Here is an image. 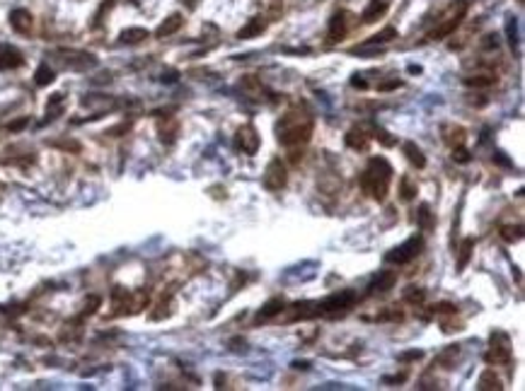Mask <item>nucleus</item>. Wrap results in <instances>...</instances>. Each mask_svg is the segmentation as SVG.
Wrapping results in <instances>:
<instances>
[{"instance_id": "1", "label": "nucleus", "mask_w": 525, "mask_h": 391, "mask_svg": "<svg viewBox=\"0 0 525 391\" xmlns=\"http://www.w3.org/2000/svg\"><path fill=\"white\" fill-rule=\"evenodd\" d=\"M313 128H315V118L310 116L307 109H295L286 111V116H281L278 121V143L286 147H293V145H300V143H307L310 136H313Z\"/></svg>"}, {"instance_id": "2", "label": "nucleus", "mask_w": 525, "mask_h": 391, "mask_svg": "<svg viewBox=\"0 0 525 391\" xmlns=\"http://www.w3.org/2000/svg\"><path fill=\"white\" fill-rule=\"evenodd\" d=\"M390 181H392V164L385 157H373L366 167V172L361 174V189L375 200H385L387 191H390Z\"/></svg>"}, {"instance_id": "3", "label": "nucleus", "mask_w": 525, "mask_h": 391, "mask_svg": "<svg viewBox=\"0 0 525 391\" xmlns=\"http://www.w3.org/2000/svg\"><path fill=\"white\" fill-rule=\"evenodd\" d=\"M148 304V295L140 292V295H131L124 288H114L111 290V307H114V314H136Z\"/></svg>"}, {"instance_id": "4", "label": "nucleus", "mask_w": 525, "mask_h": 391, "mask_svg": "<svg viewBox=\"0 0 525 391\" xmlns=\"http://www.w3.org/2000/svg\"><path fill=\"white\" fill-rule=\"evenodd\" d=\"M421 249H424V237L414 234V237H409L407 242H402L399 246H395L390 254H385V261L387 264H397V266L409 264V261H414L416 256L421 254Z\"/></svg>"}, {"instance_id": "5", "label": "nucleus", "mask_w": 525, "mask_h": 391, "mask_svg": "<svg viewBox=\"0 0 525 391\" xmlns=\"http://www.w3.org/2000/svg\"><path fill=\"white\" fill-rule=\"evenodd\" d=\"M487 364H508L511 362V338L506 331L491 333V348L484 353Z\"/></svg>"}, {"instance_id": "6", "label": "nucleus", "mask_w": 525, "mask_h": 391, "mask_svg": "<svg viewBox=\"0 0 525 391\" xmlns=\"http://www.w3.org/2000/svg\"><path fill=\"white\" fill-rule=\"evenodd\" d=\"M261 184H264L267 191H281V189H286L288 172H286V164L281 162L278 157H274V160L267 164L264 176H261Z\"/></svg>"}, {"instance_id": "7", "label": "nucleus", "mask_w": 525, "mask_h": 391, "mask_svg": "<svg viewBox=\"0 0 525 391\" xmlns=\"http://www.w3.org/2000/svg\"><path fill=\"white\" fill-rule=\"evenodd\" d=\"M58 61L70 68V70H90L97 65V58L87 51H75V48H61L58 51Z\"/></svg>"}, {"instance_id": "8", "label": "nucleus", "mask_w": 525, "mask_h": 391, "mask_svg": "<svg viewBox=\"0 0 525 391\" xmlns=\"http://www.w3.org/2000/svg\"><path fill=\"white\" fill-rule=\"evenodd\" d=\"M353 302H356V292L353 290L334 292V295H329L327 300L317 302V314H337V311L349 309Z\"/></svg>"}, {"instance_id": "9", "label": "nucleus", "mask_w": 525, "mask_h": 391, "mask_svg": "<svg viewBox=\"0 0 525 391\" xmlns=\"http://www.w3.org/2000/svg\"><path fill=\"white\" fill-rule=\"evenodd\" d=\"M235 145H237V150L240 152H245V155H257L259 145H261V138H259L257 128L252 126V123H245L242 128H237Z\"/></svg>"}, {"instance_id": "10", "label": "nucleus", "mask_w": 525, "mask_h": 391, "mask_svg": "<svg viewBox=\"0 0 525 391\" xmlns=\"http://www.w3.org/2000/svg\"><path fill=\"white\" fill-rule=\"evenodd\" d=\"M465 12H467V3L462 0V3H458V10H455V15H450V17L445 19V22H441V24H438V27H436L431 34H428V39H431V41H438V39L450 37L452 32L460 27V22H462V17H465Z\"/></svg>"}, {"instance_id": "11", "label": "nucleus", "mask_w": 525, "mask_h": 391, "mask_svg": "<svg viewBox=\"0 0 525 391\" xmlns=\"http://www.w3.org/2000/svg\"><path fill=\"white\" fill-rule=\"evenodd\" d=\"M19 65H25V56L15 46L0 44V70H15Z\"/></svg>"}, {"instance_id": "12", "label": "nucleus", "mask_w": 525, "mask_h": 391, "mask_svg": "<svg viewBox=\"0 0 525 391\" xmlns=\"http://www.w3.org/2000/svg\"><path fill=\"white\" fill-rule=\"evenodd\" d=\"M32 24H34V19H32V12L25 8H17L10 12V27L15 29L17 34H29L32 32Z\"/></svg>"}, {"instance_id": "13", "label": "nucleus", "mask_w": 525, "mask_h": 391, "mask_svg": "<svg viewBox=\"0 0 525 391\" xmlns=\"http://www.w3.org/2000/svg\"><path fill=\"white\" fill-rule=\"evenodd\" d=\"M349 12H337V15H334L332 19H329V34H327V37H329V41H341V37H344V34H346V32H349Z\"/></svg>"}, {"instance_id": "14", "label": "nucleus", "mask_w": 525, "mask_h": 391, "mask_svg": "<svg viewBox=\"0 0 525 391\" xmlns=\"http://www.w3.org/2000/svg\"><path fill=\"white\" fill-rule=\"evenodd\" d=\"M397 282V273L395 271H380L375 278H373V282L368 285L370 292H385V290H392V285Z\"/></svg>"}, {"instance_id": "15", "label": "nucleus", "mask_w": 525, "mask_h": 391, "mask_svg": "<svg viewBox=\"0 0 525 391\" xmlns=\"http://www.w3.org/2000/svg\"><path fill=\"white\" fill-rule=\"evenodd\" d=\"M385 12H387V3H385V0H370L368 8L363 10L361 19H363L366 24H370V22H375L378 17H383Z\"/></svg>"}, {"instance_id": "16", "label": "nucleus", "mask_w": 525, "mask_h": 391, "mask_svg": "<svg viewBox=\"0 0 525 391\" xmlns=\"http://www.w3.org/2000/svg\"><path fill=\"white\" fill-rule=\"evenodd\" d=\"M182 22H184V19H182V15H177V12H175V15H170V17H167L165 22H162V24L155 29V37H157V39L172 37L177 29L182 27Z\"/></svg>"}, {"instance_id": "17", "label": "nucleus", "mask_w": 525, "mask_h": 391, "mask_svg": "<svg viewBox=\"0 0 525 391\" xmlns=\"http://www.w3.org/2000/svg\"><path fill=\"white\" fill-rule=\"evenodd\" d=\"M477 389L479 391H501L504 386H501V379L494 374V370H484L477 379Z\"/></svg>"}, {"instance_id": "18", "label": "nucleus", "mask_w": 525, "mask_h": 391, "mask_svg": "<svg viewBox=\"0 0 525 391\" xmlns=\"http://www.w3.org/2000/svg\"><path fill=\"white\" fill-rule=\"evenodd\" d=\"M157 133H160V140L162 143H175L177 140V133H179V123H177L175 118H165V123L160 121V126H157Z\"/></svg>"}, {"instance_id": "19", "label": "nucleus", "mask_w": 525, "mask_h": 391, "mask_svg": "<svg viewBox=\"0 0 525 391\" xmlns=\"http://www.w3.org/2000/svg\"><path fill=\"white\" fill-rule=\"evenodd\" d=\"M472 251H474V239L472 237H467V239H462V244L458 246V271H465L467 268V264H470L472 258Z\"/></svg>"}, {"instance_id": "20", "label": "nucleus", "mask_w": 525, "mask_h": 391, "mask_svg": "<svg viewBox=\"0 0 525 391\" xmlns=\"http://www.w3.org/2000/svg\"><path fill=\"white\" fill-rule=\"evenodd\" d=\"M402 152L407 155V160L412 164H416L419 169H424L426 167V157H424V152H421V147L416 145V143H412V140H407L404 145H402Z\"/></svg>"}, {"instance_id": "21", "label": "nucleus", "mask_w": 525, "mask_h": 391, "mask_svg": "<svg viewBox=\"0 0 525 391\" xmlns=\"http://www.w3.org/2000/svg\"><path fill=\"white\" fill-rule=\"evenodd\" d=\"M264 29H267V22H264L261 17H254V19H249L247 24H245V27H242V29L237 32V39H252V37H259V34H261Z\"/></svg>"}, {"instance_id": "22", "label": "nucleus", "mask_w": 525, "mask_h": 391, "mask_svg": "<svg viewBox=\"0 0 525 391\" xmlns=\"http://www.w3.org/2000/svg\"><path fill=\"white\" fill-rule=\"evenodd\" d=\"M344 143L351 147V150H366L368 147V136L359 131V128H351L349 133L344 136Z\"/></svg>"}, {"instance_id": "23", "label": "nucleus", "mask_w": 525, "mask_h": 391, "mask_svg": "<svg viewBox=\"0 0 525 391\" xmlns=\"http://www.w3.org/2000/svg\"><path fill=\"white\" fill-rule=\"evenodd\" d=\"M416 225L424 229V232H431V229H433L436 218H433L431 205H428V203H421V205H419V213H416Z\"/></svg>"}, {"instance_id": "24", "label": "nucleus", "mask_w": 525, "mask_h": 391, "mask_svg": "<svg viewBox=\"0 0 525 391\" xmlns=\"http://www.w3.org/2000/svg\"><path fill=\"white\" fill-rule=\"evenodd\" d=\"M146 39H148V29H143V27H129L119 34L121 44H140V41H146Z\"/></svg>"}, {"instance_id": "25", "label": "nucleus", "mask_w": 525, "mask_h": 391, "mask_svg": "<svg viewBox=\"0 0 525 391\" xmlns=\"http://www.w3.org/2000/svg\"><path fill=\"white\" fill-rule=\"evenodd\" d=\"M443 133H448L445 138V143H450L452 147L458 145H465V128L462 126H443Z\"/></svg>"}, {"instance_id": "26", "label": "nucleus", "mask_w": 525, "mask_h": 391, "mask_svg": "<svg viewBox=\"0 0 525 391\" xmlns=\"http://www.w3.org/2000/svg\"><path fill=\"white\" fill-rule=\"evenodd\" d=\"M65 107V97L63 94H51L46 101V121H51V118H56L61 111H63Z\"/></svg>"}, {"instance_id": "27", "label": "nucleus", "mask_w": 525, "mask_h": 391, "mask_svg": "<svg viewBox=\"0 0 525 391\" xmlns=\"http://www.w3.org/2000/svg\"><path fill=\"white\" fill-rule=\"evenodd\" d=\"M392 39H397V29L395 27H385V29H380L378 34H373L370 39H366V44H363V46L387 44V41H392Z\"/></svg>"}, {"instance_id": "28", "label": "nucleus", "mask_w": 525, "mask_h": 391, "mask_svg": "<svg viewBox=\"0 0 525 391\" xmlns=\"http://www.w3.org/2000/svg\"><path fill=\"white\" fill-rule=\"evenodd\" d=\"M399 193H402V198H404V200H414L416 198L419 186H416V181L412 179V176H402V179H399Z\"/></svg>"}, {"instance_id": "29", "label": "nucleus", "mask_w": 525, "mask_h": 391, "mask_svg": "<svg viewBox=\"0 0 525 391\" xmlns=\"http://www.w3.org/2000/svg\"><path fill=\"white\" fill-rule=\"evenodd\" d=\"M458 355H460V346H448L438 357H436V362L441 364V367H448V370H450L452 362L458 360Z\"/></svg>"}, {"instance_id": "30", "label": "nucleus", "mask_w": 525, "mask_h": 391, "mask_svg": "<svg viewBox=\"0 0 525 391\" xmlns=\"http://www.w3.org/2000/svg\"><path fill=\"white\" fill-rule=\"evenodd\" d=\"M283 300L281 297H274V300H269L264 307H261V311H259V317L261 319H269V317H276V314H281L283 311Z\"/></svg>"}, {"instance_id": "31", "label": "nucleus", "mask_w": 525, "mask_h": 391, "mask_svg": "<svg viewBox=\"0 0 525 391\" xmlns=\"http://www.w3.org/2000/svg\"><path fill=\"white\" fill-rule=\"evenodd\" d=\"M498 234H501V239H504V242L513 244V242H518V239L523 237V225H504Z\"/></svg>"}, {"instance_id": "32", "label": "nucleus", "mask_w": 525, "mask_h": 391, "mask_svg": "<svg viewBox=\"0 0 525 391\" xmlns=\"http://www.w3.org/2000/svg\"><path fill=\"white\" fill-rule=\"evenodd\" d=\"M56 77V73L49 68V65H39L37 73H34V82H37L39 87H46V85H51Z\"/></svg>"}, {"instance_id": "33", "label": "nucleus", "mask_w": 525, "mask_h": 391, "mask_svg": "<svg viewBox=\"0 0 525 391\" xmlns=\"http://www.w3.org/2000/svg\"><path fill=\"white\" fill-rule=\"evenodd\" d=\"M494 82H496V75H472V77H465L467 87H491Z\"/></svg>"}, {"instance_id": "34", "label": "nucleus", "mask_w": 525, "mask_h": 391, "mask_svg": "<svg viewBox=\"0 0 525 391\" xmlns=\"http://www.w3.org/2000/svg\"><path fill=\"white\" fill-rule=\"evenodd\" d=\"M373 138H378L380 143L385 147H395L397 145V138L395 136H390L385 128H380V126H373Z\"/></svg>"}, {"instance_id": "35", "label": "nucleus", "mask_w": 525, "mask_h": 391, "mask_svg": "<svg viewBox=\"0 0 525 391\" xmlns=\"http://www.w3.org/2000/svg\"><path fill=\"white\" fill-rule=\"evenodd\" d=\"M424 297H426V292L421 290V288H409V290L404 292V300L412 302V304H421V302H424Z\"/></svg>"}, {"instance_id": "36", "label": "nucleus", "mask_w": 525, "mask_h": 391, "mask_svg": "<svg viewBox=\"0 0 525 391\" xmlns=\"http://www.w3.org/2000/svg\"><path fill=\"white\" fill-rule=\"evenodd\" d=\"M452 160L460 162V164H467L472 157H470V152L465 150V145H458V147H452Z\"/></svg>"}, {"instance_id": "37", "label": "nucleus", "mask_w": 525, "mask_h": 391, "mask_svg": "<svg viewBox=\"0 0 525 391\" xmlns=\"http://www.w3.org/2000/svg\"><path fill=\"white\" fill-rule=\"evenodd\" d=\"M506 32H508V41H511V46H516L518 44V32H516V17H508V22H506Z\"/></svg>"}, {"instance_id": "38", "label": "nucleus", "mask_w": 525, "mask_h": 391, "mask_svg": "<svg viewBox=\"0 0 525 391\" xmlns=\"http://www.w3.org/2000/svg\"><path fill=\"white\" fill-rule=\"evenodd\" d=\"M433 311H436V314H455V311H458V307H455V304H450V302H441V304H436V307H433Z\"/></svg>"}, {"instance_id": "39", "label": "nucleus", "mask_w": 525, "mask_h": 391, "mask_svg": "<svg viewBox=\"0 0 525 391\" xmlns=\"http://www.w3.org/2000/svg\"><path fill=\"white\" fill-rule=\"evenodd\" d=\"M100 302H102L100 297H97V295H92V297L87 300V304H85V311H83L85 317H87V314H92V311L97 309V307H100Z\"/></svg>"}, {"instance_id": "40", "label": "nucleus", "mask_w": 525, "mask_h": 391, "mask_svg": "<svg viewBox=\"0 0 525 391\" xmlns=\"http://www.w3.org/2000/svg\"><path fill=\"white\" fill-rule=\"evenodd\" d=\"M397 87H402V82H399V80H390V82H383V85H378L380 92H390V90H397Z\"/></svg>"}, {"instance_id": "41", "label": "nucleus", "mask_w": 525, "mask_h": 391, "mask_svg": "<svg viewBox=\"0 0 525 391\" xmlns=\"http://www.w3.org/2000/svg\"><path fill=\"white\" fill-rule=\"evenodd\" d=\"M29 123V118H17V121H12V123H8V131H22V128Z\"/></svg>"}, {"instance_id": "42", "label": "nucleus", "mask_w": 525, "mask_h": 391, "mask_svg": "<svg viewBox=\"0 0 525 391\" xmlns=\"http://www.w3.org/2000/svg\"><path fill=\"white\" fill-rule=\"evenodd\" d=\"M421 350H412V353H402L399 355V360H419V357H421Z\"/></svg>"}, {"instance_id": "43", "label": "nucleus", "mask_w": 525, "mask_h": 391, "mask_svg": "<svg viewBox=\"0 0 525 391\" xmlns=\"http://www.w3.org/2000/svg\"><path fill=\"white\" fill-rule=\"evenodd\" d=\"M351 85H353V87H361V90H366V87H368V85H366V80H361L359 75H353V80H351Z\"/></svg>"}, {"instance_id": "44", "label": "nucleus", "mask_w": 525, "mask_h": 391, "mask_svg": "<svg viewBox=\"0 0 525 391\" xmlns=\"http://www.w3.org/2000/svg\"><path fill=\"white\" fill-rule=\"evenodd\" d=\"M160 80H162V82H175V80H177V73H175V70H170V73L162 75Z\"/></svg>"}, {"instance_id": "45", "label": "nucleus", "mask_w": 525, "mask_h": 391, "mask_svg": "<svg viewBox=\"0 0 525 391\" xmlns=\"http://www.w3.org/2000/svg\"><path fill=\"white\" fill-rule=\"evenodd\" d=\"M518 3H523V0H518Z\"/></svg>"}]
</instances>
